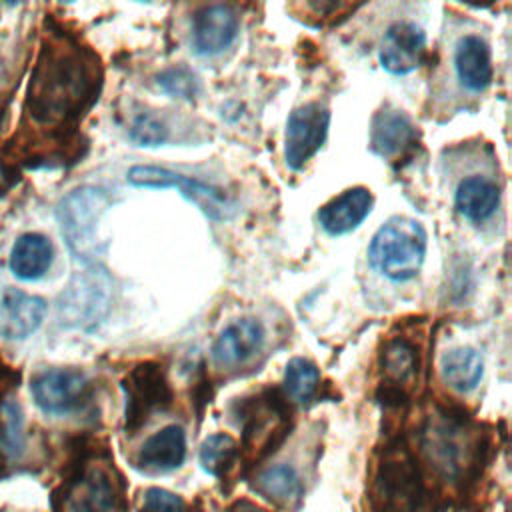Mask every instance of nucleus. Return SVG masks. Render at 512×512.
I'll use <instances>...</instances> for the list:
<instances>
[{
	"label": "nucleus",
	"mask_w": 512,
	"mask_h": 512,
	"mask_svg": "<svg viewBox=\"0 0 512 512\" xmlns=\"http://www.w3.org/2000/svg\"><path fill=\"white\" fill-rule=\"evenodd\" d=\"M96 86V64L86 52L74 46L46 48L28 90L30 114L40 122L68 120L94 98Z\"/></svg>",
	"instance_id": "obj_1"
},
{
	"label": "nucleus",
	"mask_w": 512,
	"mask_h": 512,
	"mask_svg": "<svg viewBox=\"0 0 512 512\" xmlns=\"http://www.w3.org/2000/svg\"><path fill=\"white\" fill-rule=\"evenodd\" d=\"M426 496V486L412 454L404 446L386 448L372 480V510L420 512Z\"/></svg>",
	"instance_id": "obj_2"
},
{
	"label": "nucleus",
	"mask_w": 512,
	"mask_h": 512,
	"mask_svg": "<svg viewBox=\"0 0 512 512\" xmlns=\"http://www.w3.org/2000/svg\"><path fill=\"white\" fill-rule=\"evenodd\" d=\"M426 254V232L420 222L394 216L372 238L370 264L390 280L402 282L418 274Z\"/></svg>",
	"instance_id": "obj_3"
},
{
	"label": "nucleus",
	"mask_w": 512,
	"mask_h": 512,
	"mask_svg": "<svg viewBox=\"0 0 512 512\" xmlns=\"http://www.w3.org/2000/svg\"><path fill=\"white\" fill-rule=\"evenodd\" d=\"M106 204L108 196L104 190L86 186L70 192L56 210L62 236L80 260L88 262L98 254L96 224Z\"/></svg>",
	"instance_id": "obj_4"
},
{
	"label": "nucleus",
	"mask_w": 512,
	"mask_h": 512,
	"mask_svg": "<svg viewBox=\"0 0 512 512\" xmlns=\"http://www.w3.org/2000/svg\"><path fill=\"white\" fill-rule=\"evenodd\" d=\"M126 432L134 434L146 420L172 404V388L158 362H142L124 380Z\"/></svg>",
	"instance_id": "obj_5"
},
{
	"label": "nucleus",
	"mask_w": 512,
	"mask_h": 512,
	"mask_svg": "<svg viewBox=\"0 0 512 512\" xmlns=\"http://www.w3.org/2000/svg\"><path fill=\"white\" fill-rule=\"evenodd\" d=\"M128 182L140 188H178L184 198L194 202L206 216L214 220H224L230 216L232 202L230 198L216 186L204 184L200 180L176 174L168 168L160 166H134L126 174Z\"/></svg>",
	"instance_id": "obj_6"
},
{
	"label": "nucleus",
	"mask_w": 512,
	"mask_h": 512,
	"mask_svg": "<svg viewBox=\"0 0 512 512\" xmlns=\"http://www.w3.org/2000/svg\"><path fill=\"white\" fill-rule=\"evenodd\" d=\"M110 302V280L102 270L78 272L58 302L60 320L66 326L88 328L96 324Z\"/></svg>",
	"instance_id": "obj_7"
},
{
	"label": "nucleus",
	"mask_w": 512,
	"mask_h": 512,
	"mask_svg": "<svg viewBox=\"0 0 512 512\" xmlns=\"http://www.w3.org/2000/svg\"><path fill=\"white\" fill-rule=\"evenodd\" d=\"M328 124L330 112L318 102H308L290 114L284 138V158L290 168H302L320 150Z\"/></svg>",
	"instance_id": "obj_8"
},
{
	"label": "nucleus",
	"mask_w": 512,
	"mask_h": 512,
	"mask_svg": "<svg viewBox=\"0 0 512 512\" xmlns=\"http://www.w3.org/2000/svg\"><path fill=\"white\" fill-rule=\"evenodd\" d=\"M32 396L48 414H68L78 410L90 392V382L80 370L50 368L32 378Z\"/></svg>",
	"instance_id": "obj_9"
},
{
	"label": "nucleus",
	"mask_w": 512,
	"mask_h": 512,
	"mask_svg": "<svg viewBox=\"0 0 512 512\" xmlns=\"http://www.w3.org/2000/svg\"><path fill=\"white\" fill-rule=\"evenodd\" d=\"M426 36L414 22H394L380 42V64L392 74L416 70L424 58Z\"/></svg>",
	"instance_id": "obj_10"
},
{
	"label": "nucleus",
	"mask_w": 512,
	"mask_h": 512,
	"mask_svg": "<svg viewBox=\"0 0 512 512\" xmlns=\"http://www.w3.org/2000/svg\"><path fill=\"white\" fill-rule=\"evenodd\" d=\"M236 32V12L226 4H210L194 14L192 46L198 54H218L234 42Z\"/></svg>",
	"instance_id": "obj_11"
},
{
	"label": "nucleus",
	"mask_w": 512,
	"mask_h": 512,
	"mask_svg": "<svg viewBox=\"0 0 512 512\" xmlns=\"http://www.w3.org/2000/svg\"><path fill=\"white\" fill-rule=\"evenodd\" d=\"M264 342V328L254 318H240L228 324L212 346V360L222 368H232L250 360Z\"/></svg>",
	"instance_id": "obj_12"
},
{
	"label": "nucleus",
	"mask_w": 512,
	"mask_h": 512,
	"mask_svg": "<svg viewBox=\"0 0 512 512\" xmlns=\"http://www.w3.org/2000/svg\"><path fill=\"white\" fill-rule=\"evenodd\" d=\"M46 314V302L38 296L8 288L0 292V336L22 340L30 336Z\"/></svg>",
	"instance_id": "obj_13"
},
{
	"label": "nucleus",
	"mask_w": 512,
	"mask_h": 512,
	"mask_svg": "<svg viewBox=\"0 0 512 512\" xmlns=\"http://www.w3.org/2000/svg\"><path fill=\"white\" fill-rule=\"evenodd\" d=\"M284 410L278 398L256 400L246 406L244 412V446L262 452L274 450L286 434Z\"/></svg>",
	"instance_id": "obj_14"
},
{
	"label": "nucleus",
	"mask_w": 512,
	"mask_h": 512,
	"mask_svg": "<svg viewBox=\"0 0 512 512\" xmlns=\"http://www.w3.org/2000/svg\"><path fill=\"white\" fill-rule=\"evenodd\" d=\"M416 126L400 110H380L370 128V146L382 158L406 156L416 146Z\"/></svg>",
	"instance_id": "obj_15"
},
{
	"label": "nucleus",
	"mask_w": 512,
	"mask_h": 512,
	"mask_svg": "<svg viewBox=\"0 0 512 512\" xmlns=\"http://www.w3.org/2000/svg\"><path fill=\"white\" fill-rule=\"evenodd\" d=\"M186 458V434L182 426L170 424L152 434L136 456V466L150 474L170 472L182 466Z\"/></svg>",
	"instance_id": "obj_16"
},
{
	"label": "nucleus",
	"mask_w": 512,
	"mask_h": 512,
	"mask_svg": "<svg viewBox=\"0 0 512 512\" xmlns=\"http://www.w3.org/2000/svg\"><path fill=\"white\" fill-rule=\"evenodd\" d=\"M372 202L374 198L370 190L362 186L350 188L320 208L318 222L332 236L346 234L354 230L370 214Z\"/></svg>",
	"instance_id": "obj_17"
},
{
	"label": "nucleus",
	"mask_w": 512,
	"mask_h": 512,
	"mask_svg": "<svg viewBox=\"0 0 512 512\" xmlns=\"http://www.w3.org/2000/svg\"><path fill=\"white\" fill-rule=\"evenodd\" d=\"M454 68L462 86L482 92L492 80V58L488 44L474 34L460 38L454 54Z\"/></svg>",
	"instance_id": "obj_18"
},
{
	"label": "nucleus",
	"mask_w": 512,
	"mask_h": 512,
	"mask_svg": "<svg viewBox=\"0 0 512 512\" xmlns=\"http://www.w3.org/2000/svg\"><path fill=\"white\" fill-rule=\"evenodd\" d=\"M116 502L114 486L100 468L84 472L68 494V512H110Z\"/></svg>",
	"instance_id": "obj_19"
},
{
	"label": "nucleus",
	"mask_w": 512,
	"mask_h": 512,
	"mask_svg": "<svg viewBox=\"0 0 512 512\" xmlns=\"http://www.w3.org/2000/svg\"><path fill=\"white\" fill-rule=\"evenodd\" d=\"M254 490L278 508L294 510L300 506L304 488L298 472L288 464H274L256 476Z\"/></svg>",
	"instance_id": "obj_20"
},
{
	"label": "nucleus",
	"mask_w": 512,
	"mask_h": 512,
	"mask_svg": "<svg viewBox=\"0 0 512 512\" xmlns=\"http://www.w3.org/2000/svg\"><path fill=\"white\" fill-rule=\"evenodd\" d=\"M52 244L42 234H24L10 250V270L20 280H36L46 274L52 264Z\"/></svg>",
	"instance_id": "obj_21"
},
{
	"label": "nucleus",
	"mask_w": 512,
	"mask_h": 512,
	"mask_svg": "<svg viewBox=\"0 0 512 512\" xmlns=\"http://www.w3.org/2000/svg\"><path fill=\"white\" fill-rule=\"evenodd\" d=\"M456 208L470 222H484L494 214L500 202L496 184L482 176H468L456 188Z\"/></svg>",
	"instance_id": "obj_22"
},
{
	"label": "nucleus",
	"mask_w": 512,
	"mask_h": 512,
	"mask_svg": "<svg viewBox=\"0 0 512 512\" xmlns=\"http://www.w3.org/2000/svg\"><path fill=\"white\" fill-rule=\"evenodd\" d=\"M482 372V356L474 348L460 346L442 356V378L458 392L474 390L482 378Z\"/></svg>",
	"instance_id": "obj_23"
},
{
	"label": "nucleus",
	"mask_w": 512,
	"mask_h": 512,
	"mask_svg": "<svg viewBox=\"0 0 512 512\" xmlns=\"http://www.w3.org/2000/svg\"><path fill=\"white\" fill-rule=\"evenodd\" d=\"M238 458V444L228 434H212L200 446V464L212 476H224L234 468Z\"/></svg>",
	"instance_id": "obj_24"
},
{
	"label": "nucleus",
	"mask_w": 512,
	"mask_h": 512,
	"mask_svg": "<svg viewBox=\"0 0 512 512\" xmlns=\"http://www.w3.org/2000/svg\"><path fill=\"white\" fill-rule=\"evenodd\" d=\"M380 364L388 380H392L394 384H404L416 374V366H418L416 350L406 340H400V338L392 340L384 346Z\"/></svg>",
	"instance_id": "obj_25"
},
{
	"label": "nucleus",
	"mask_w": 512,
	"mask_h": 512,
	"mask_svg": "<svg viewBox=\"0 0 512 512\" xmlns=\"http://www.w3.org/2000/svg\"><path fill=\"white\" fill-rule=\"evenodd\" d=\"M320 384L318 368L306 358H294L286 366L284 388L294 402L306 404L314 398Z\"/></svg>",
	"instance_id": "obj_26"
},
{
	"label": "nucleus",
	"mask_w": 512,
	"mask_h": 512,
	"mask_svg": "<svg viewBox=\"0 0 512 512\" xmlns=\"http://www.w3.org/2000/svg\"><path fill=\"white\" fill-rule=\"evenodd\" d=\"M0 450L8 458H16L24 448V416L20 404L12 398L2 402L0 408Z\"/></svg>",
	"instance_id": "obj_27"
},
{
	"label": "nucleus",
	"mask_w": 512,
	"mask_h": 512,
	"mask_svg": "<svg viewBox=\"0 0 512 512\" xmlns=\"http://www.w3.org/2000/svg\"><path fill=\"white\" fill-rule=\"evenodd\" d=\"M158 84L168 94H174V96H180V98H192L194 92H196V86H198L194 74L186 68H170V70L162 72L158 76Z\"/></svg>",
	"instance_id": "obj_28"
},
{
	"label": "nucleus",
	"mask_w": 512,
	"mask_h": 512,
	"mask_svg": "<svg viewBox=\"0 0 512 512\" xmlns=\"http://www.w3.org/2000/svg\"><path fill=\"white\" fill-rule=\"evenodd\" d=\"M130 136L140 146H154L166 140V128L150 114H138L130 126Z\"/></svg>",
	"instance_id": "obj_29"
},
{
	"label": "nucleus",
	"mask_w": 512,
	"mask_h": 512,
	"mask_svg": "<svg viewBox=\"0 0 512 512\" xmlns=\"http://www.w3.org/2000/svg\"><path fill=\"white\" fill-rule=\"evenodd\" d=\"M140 512H186L184 500L164 488H148L142 498Z\"/></svg>",
	"instance_id": "obj_30"
},
{
	"label": "nucleus",
	"mask_w": 512,
	"mask_h": 512,
	"mask_svg": "<svg viewBox=\"0 0 512 512\" xmlns=\"http://www.w3.org/2000/svg\"><path fill=\"white\" fill-rule=\"evenodd\" d=\"M240 512H264V510H258V508H254V506H246V508L240 510Z\"/></svg>",
	"instance_id": "obj_31"
},
{
	"label": "nucleus",
	"mask_w": 512,
	"mask_h": 512,
	"mask_svg": "<svg viewBox=\"0 0 512 512\" xmlns=\"http://www.w3.org/2000/svg\"><path fill=\"white\" fill-rule=\"evenodd\" d=\"M2 178H4V174H2V170H0V184H2Z\"/></svg>",
	"instance_id": "obj_32"
}]
</instances>
